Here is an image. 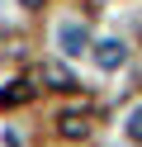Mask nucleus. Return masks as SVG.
<instances>
[{"instance_id":"obj_4","label":"nucleus","mask_w":142,"mask_h":147,"mask_svg":"<svg viewBox=\"0 0 142 147\" xmlns=\"http://www.w3.org/2000/svg\"><path fill=\"white\" fill-rule=\"evenodd\" d=\"M118 62H123V48H118V43H104V48H100V67H118Z\"/></svg>"},{"instance_id":"obj_1","label":"nucleus","mask_w":142,"mask_h":147,"mask_svg":"<svg viewBox=\"0 0 142 147\" xmlns=\"http://www.w3.org/2000/svg\"><path fill=\"white\" fill-rule=\"evenodd\" d=\"M38 81H43V86H57V90L76 86V76H71L66 67H57V62H47V67H38Z\"/></svg>"},{"instance_id":"obj_2","label":"nucleus","mask_w":142,"mask_h":147,"mask_svg":"<svg viewBox=\"0 0 142 147\" xmlns=\"http://www.w3.org/2000/svg\"><path fill=\"white\" fill-rule=\"evenodd\" d=\"M57 43H62L66 52H81L85 48V29L81 24H62V29H57Z\"/></svg>"},{"instance_id":"obj_5","label":"nucleus","mask_w":142,"mask_h":147,"mask_svg":"<svg viewBox=\"0 0 142 147\" xmlns=\"http://www.w3.org/2000/svg\"><path fill=\"white\" fill-rule=\"evenodd\" d=\"M128 133L142 142V109H133V119H128Z\"/></svg>"},{"instance_id":"obj_3","label":"nucleus","mask_w":142,"mask_h":147,"mask_svg":"<svg viewBox=\"0 0 142 147\" xmlns=\"http://www.w3.org/2000/svg\"><path fill=\"white\" fill-rule=\"evenodd\" d=\"M57 128H62L66 138H85V133H90V123H85L81 114H66V119H62V123H57Z\"/></svg>"}]
</instances>
